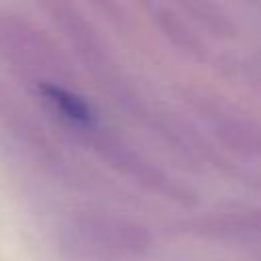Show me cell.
<instances>
[{"mask_svg":"<svg viewBox=\"0 0 261 261\" xmlns=\"http://www.w3.org/2000/svg\"><path fill=\"white\" fill-rule=\"evenodd\" d=\"M198 31H204L212 39L218 41H230L239 35V27L232 20L230 12L216 2H204V0H181L175 6Z\"/></svg>","mask_w":261,"mask_h":261,"instance_id":"6","label":"cell"},{"mask_svg":"<svg viewBox=\"0 0 261 261\" xmlns=\"http://www.w3.org/2000/svg\"><path fill=\"white\" fill-rule=\"evenodd\" d=\"M153 20L163 37L186 57L194 61H210V49L202 35L192 27V22L169 4H149Z\"/></svg>","mask_w":261,"mask_h":261,"instance_id":"5","label":"cell"},{"mask_svg":"<svg viewBox=\"0 0 261 261\" xmlns=\"http://www.w3.org/2000/svg\"><path fill=\"white\" fill-rule=\"evenodd\" d=\"M77 228L106 261H137L153 249V234L147 226L126 216L90 212L77 218Z\"/></svg>","mask_w":261,"mask_h":261,"instance_id":"3","label":"cell"},{"mask_svg":"<svg viewBox=\"0 0 261 261\" xmlns=\"http://www.w3.org/2000/svg\"><path fill=\"white\" fill-rule=\"evenodd\" d=\"M234 65L241 69L245 82H247L249 86H253L257 92H261V53L249 55V57L237 61Z\"/></svg>","mask_w":261,"mask_h":261,"instance_id":"8","label":"cell"},{"mask_svg":"<svg viewBox=\"0 0 261 261\" xmlns=\"http://www.w3.org/2000/svg\"><path fill=\"white\" fill-rule=\"evenodd\" d=\"M88 133H92V145L98 151V155L104 161H108L116 171L130 177L133 181H137L141 188H145L153 194H159L167 200H173L186 208H192L200 202L198 192L194 188L179 181L165 169L157 167L151 159L141 155L137 149H133L128 143H124L116 135L100 130L98 126Z\"/></svg>","mask_w":261,"mask_h":261,"instance_id":"1","label":"cell"},{"mask_svg":"<svg viewBox=\"0 0 261 261\" xmlns=\"http://www.w3.org/2000/svg\"><path fill=\"white\" fill-rule=\"evenodd\" d=\"M184 100L228 151L261 161V120L204 90H184Z\"/></svg>","mask_w":261,"mask_h":261,"instance_id":"2","label":"cell"},{"mask_svg":"<svg viewBox=\"0 0 261 261\" xmlns=\"http://www.w3.org/2000/svg\"><path fill=\"white\" fill-rule=\"evenodd\" d=\"M179 232L204 241H259L261 206L239 210H216L177 222Z\"/></svg>","mask_w":261,"mask_h":261,"instance_id":"4","label":"cell"},{"mask_svg":"<svg viewBox=\"0 0 261 261\" xmlns=\"http://www.w3.org/2000/svg\"><path fill=\"white\" fill-rule=\"evenodd\" d=\"M39 92L49 102V106L55 112H59V116L65 118L71 126L80 130H92L98 126V114L92 108V104L84 100L80 94L71 92L69 88L55 82H41Z\"/></svg>","mask_w":261,"mask_h":261,"instance_id":"7","label":"cell"}]
</instances>
